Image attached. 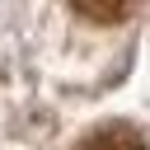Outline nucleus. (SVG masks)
<instances>
[{"instance_id":"1","label":"nucleus","mask_w":150,"mask_h":150,"mask_svg":"<svg viewBox=\"0 0 150 150\" xmlns=\"http://www.w3.org/2000/svg\"><path fill=\"white\" fill-rule=\"evenodd\" d=\"M75 150H145V141H141V131H131V127H122V122H112V127H98V131H89Z\"/></svg>"},{"instance_id":"2","label":"nucleus","mask_w":150,"mask_h":150,"mask_svg":"<svg viewBox=\"0 0 150 150\" xmlns=\"http://www.w3.org/2000/svg\"><path fill=\"white\" fill-rule=\"evenodd\" d=\"M75 14L80 19H98V23H122V19H131V5H75Z\"/></svg>"}]
</instances>
